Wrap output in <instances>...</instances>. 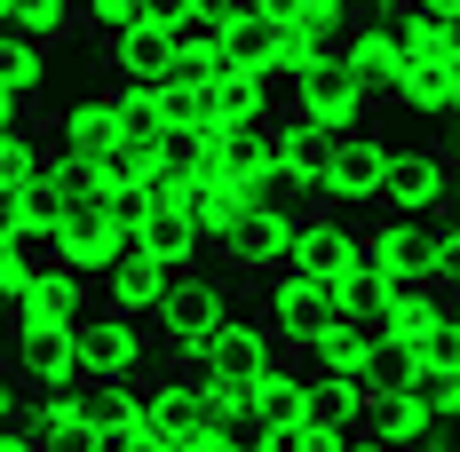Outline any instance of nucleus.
<instances>
[{"instance_id":"f257e3e1","label":"nucleus","mask_w":460,"mask_h":452,"mask_svg":"<svg viewBox=\"0 0 460 452\" xmlns=\"http://www.w3.org/2000/svg\"><path fill=\"white\" fill-rule=\"evenodd\" d=\"M349 254L366 262L381 286H429V294H453V270L437 254L429 223H405V215H373V223H349Z\"/></svg>"},{"instance_id":"f03ea898","label":"nucleus","mask_w":460,"mask_h":452,"mask_svg":"<svg viewBox=\"0 0 460 452\" xmlns=\"http://www.w3.org/2000/svg\"><path fill=\"white\" fill-rule=\"evenodd\" d=\"M278 103H286V111H302V120L325 128V136H349V128H366V120H373V95L358 88V72H349L333 48H318V56L278 88Z\"/></svg>"},{"instance_id":"7ed1b4c3","label":"nucleus","mask_w":460,"mask_h":452,"mask_svg":"<svg viewBox=\"0 0 460 452\" xmlns=\"http://www.w3.org/2000/svg\"><path fill=\"white\" fill-rule=\"evenodd\" d=\"M373 215H405V223L453 215V151H437V143L389 151L381 159V182H373Z\"/></svg>"},{"instance_id":"20e7f679","label":"nucleus","mask_w":460,"mask_h":452,"mask_svg":"<svg viewBox=\"0 0 460 452\" xmlns=\"http://www.w3.org/2000/svg\"><path fill=\"white\" fill-rule=\"evenodd\" d=\"M72 365H80V381H143L159 365V350H151V325L143 317L88 310L72 325Z\"/></svg>"},{"instance_id":"39448f33","label":"nucleus","mask_w":460,"mask_h":452,"mask_svg":"<svg viewBox=\"0 0 460 452\" xmlns=\"http://www.w3.org/2000/svg\"><path fill=\"white\" fill-rule=\"evenodd\" d=\"M262 325H270L278 341H310V333H325L333 317H349L341 310V294H333V278L325 270H270L262 278Z\"/></svg>"},{"instance_id":"423d86ee","label":"nucleus","mask_w":460,"mask_h":452,"mask_svg":"<svg viewBox=\"0 0 460 452\" xmlns=\"http://www.w3.org/2000/svg\"><path fill=\"white\" fill-rule=\"evenodd\" d=\"M366 325L381 341H460V317H453V294H429V286H381V302L366 310Z\"/></svg>"},{"instance_id":"0eeeda50","label":"nucleus","mask_w":460,"mask_h":452,"mask_svg":"<svg viewBox=\"0 0 460 452\" xmlns=\"http://www.w3.org/2000/svg\"><path fill=\"white\" fill-rule=\"evenodd\" d=\"M381 159H389V143L381 128H349V136L325 143V167H318V207H373V182H381Z\"/></svg>"},{"instance_id":"6e6552de","label":"nucleus","mask_w":460,"mask_h":452,"mask_svg":"<svg viewBox=\"0 0 460 452\" xmlns=\"http://www.w3.org/2000/svg\"><path fill=\"white\" fill-rule=\"evenodd\" d=\"M0 350H8V373L24 389H80L72 325H0Z\"/></svg>"},{"instance_id":"1a4fd4ad","label":"nucleus","mask_w":460,"mask_h":452,"mask_svg":"<svg viewBox=\"0 0 460 452\" xmlns=\"http://www.w3.org/2000/svg\"><path fill=\"white\" fill-rule=\"evenodd\" d=\"M397 103H413L420 120H453L460 111V40H429L397 72Z\"/></svg>"},{"instance_id":"9d476101","label":"nucleus","mask_w":460,"mask_h":452,"mask_svg":"<svg viewBox=\"0 0 460 452\" xmlns=\"http://www.w3.org/2000/svg\"><path fill=\"white\" fill-rule=\"evenodd\" d=\"M437 429H445V421L429 412L420 389H381V397H366V412H358V437L381 445V452H420Z\"/></svg>"},{"instance_id":"9b49d317","label":"nucleus","mask_w":460,"mask_h":452,"mask_svg":"<svg viewBox=\"0 0 460 452\" xmlns=\"http://www.w3.org/2000/svg\"><path fill=\"white\" fill-rule=\"evenodd\" d=\"M95 310V278H80V270H40L8 310H0V325H80V317Z\"/></svg>"},{"instance_id":"f8f14e48","label":"nucleus","mask_w":460,"mask_h":452,"mask_svg":"<svg viewBox=\"0 0 460 452\" xmlns=\"http://www.w3.org/2000/svg\"><path fill=\"white\" fill-rule=\"evenodd\" d=\"M207 254H223L230 278H270V270H286V215H270V207H246V215H238V223L207 246Z\"/></svg>"},{"instance_id":"ddd939ff","label":"nucleus","mask_w":460,"mask_h":452,"mask_svg":"<svg viewBox=\"0 0 460 452\" xmlns=\"http://www.w3.org/2000/svg\"><path fill=\"white\" fill-rule=\"evenodd\" d=\"M103 72H111V80H136V88H159V80L175 72V24L136 16L128 32L103 40Z\"/></svg>"},{"instance_id":"4468645a","label":"nucleus","mask_w":460,"mask_h":452,"mask_svg":"<svg viewBox=\"0 0 460 452\" xmlns=\"http://www.w3.org/2000/svg\"><path fill=\"white\" fill-rule=\"evenodd\" d=\"M175 278H190V270H175V262H151V254H119L111 270L95 278V310H119V317H151L159 310V294L175 286Z\"/></svg>"},{"instance_id":"2eb2a0df","label":"nucleus","mask_w":460,"mask_h":452,"mask_svg":"<svg viewBox=\"0 0 460 452\" xmlns=\"http://www.w3.org/2000/svg\"><path fill=\"white\" fill-rule=\"evenodd\" d=\"M333 56H341V64L358 72V88H366L373 103H389V95H397V72H405V48L389 40V24H381V16H366V8H358V24L341 32V48H333Z\"/></svg>"},{"instance_id":"dca6fc26","label":"nucleus","mask_w":460,"mask_h":452,"mask_svg":"<svg viewBox=\"0 0 460 452\" xmlns=\"http://www.w3.org/2000/svg\"><path fill=\"white\" fill-rule=\"evenodd\" d=\"M128 246L151 254V262H175V270H199V254H207V238H199V223L183 207H136L128 215Z\"/></svg>"},{"instance_id":"f3484780","label":"nucleus","mask_w":460,"mask_h":452,"mask_svg":"<svg viewBox=\"0 0 460 452\" xmlns=\"http://www.w3.org/2000/svg\"><path fill=\"white\" fill-rule=\"evenodd\" d=\"M325 128H310V120H302V111H286V103H278L270 111V159L278 167H286V175L294 182H310V191H318V167H325Z\"/></svg>"},{"instance_id":"a211bd4d","label":"nucleus","mask_w":460,"mask_h":452,"mask_svg":"<svg viewBox=\"0 0 460 452\" xmlns=\"http://www.w3.org/2000/svg\"><path fill=\"white\" fill-rule=\"evenodd\" d=\"M246 207H254V182H246V175H207L199 191H190V207H183V215L199 223V238L215 246V238H223V230L238 223Z\"/></svg>"},{"instance_id":"6ab92c4d","label":"nucleus","mask_w":460,"mask_h":452,"mask_svg":"<svg viewBox=\"0 0 460 452\" xmlns=\"http://www.w3.org/2000/svg\"><path fill=\"white\" fill-rule=\"evenodd\" d=\"M246 412H254L270 437L286 429V421H302V373H294L286 358H270L262 373H254V381H246Z\"/></svg>"},{"instance_id":"aec40b11","label":"nucleus","mask_w":460,"mask_h":452,"mask_svg":"<svg viewBox=\"0 0 460 452\" xmlns=\"http://www.w3.org/2000/svg\"><path fill=\"white\" fill-rule=\"evenodd\" d=\"M230 72V48H223V32H207V24H175V72L167 80H183V88H215Z\"/></svg>"},{"instance_id":"412c9836","label":"nucleus","mask_w":460,"mask_h":452,"mask_svg":"<svg viewBox=\"0 0 460 452\" xmlns=\"http://www.w3.org/2000/svg\"><path fill=\"white\" fill-rule=\"evenodd\" d=\"M56 128H64V143H72V159H103V151L119 143V120H111V95L103 88L80 95L72 111H56Z\"/></svg>"},{"instance_id":"4be33fe9","label":"nucleus","mask_w":460,"mask_h":452,"mask_svg":"<svg viewBox=\"0 0 460 452\" xmlns=\"http://www.w3.org/2000/svg\"><path fill=\"white\" fill-rule=\"evenodd\" d=\"M207 95H215V120H223V128H246V120H270L278 111V88L262 80V72H238V64H230Z\"/></svg>"},{"instance_id":"5701e85b","label":"nucleus","mask_w":460,"mask_h":452,"mask_svg":"<svg viewBox=\"0 0 460 452\" xmlns=\"http://www.w3.org/2000/svg\"><path fill=\"white\" fill-rule=\"evenodd\" d=\"M111 120H119V136L136 143H167V88H136V80H111Z\"/></svg>"},{"instance_id":"b1692460","label":"nucleus","mask_w":460,"mask_h":452,"mask_svg":"<svg viewBox=\"0 0 460 452\" xmlns=\"http://www.w3.org/2000/svg\"><path fill=\"white\" fill-rule=\"evenodd\" d=\"M366 412V389L341 381V373H302V421H325V429H358Z\"/></svg>"},{"instance_id":"393cba45","label":"nucleus","mask_w":460,"mask_h":452,"mask_svg":"<svg viewBox=\"0 0 460 452\" xmlns=\"http://www.w3.org/2000/svg\"><path fill=\"white\" fill-rule=\"evenodd\" d=\"M0 88L32 111V103H40V88H48V48H32L24 32H0Z\"/></svg>"},{"instance_id":"a878e982","label":"nucleus","mask_w":460,"mask_h":452,"mask_svg":"<svg viewBox=\"0 0 460 452\" xmlns=\"http://www.w3.org/2000/svg\"><path fill=\"white\" fill-rule=\"evenodd\" d=\"M8 32H24L32 48H48V56H56V48H64L72 32H80V0H24Z\"/></svg>"},{"instance_id":"bb28decb","label":"nucleus","mask_w":460,"mask_h":452,"mask_svg":"<svg viewBox=\"0 0 460 452\" xmlns=\"http://www.w3.org/2000/svg\"><path fill=\"white\" fill-rule=\"evenodd\" d=\"M381 389H420V350H405V341H381V333H373L366 397H381Z\"/></svg>"},{"instance_id":"cd10ccee","label":"nucleus","mask_w":460,"mask_h":452,"mask_svg":"<svg viewBox=\"0 0 460 452\" xmlns=\"http://www.w3.org/2000/svg\"><path fill=\"white\" fill-rule=\"evenodd\" d=\"M270 40H278V24L262 16V8H246L238 24H223V48H230L238 72H262V64H270Z\"/></svg>"},{"instance_id":"c85d7f7f","label":"nucleus","mask_w":460,"mask_h":452,"mask_svg":"<svg viewBox=\"0 0 460 452\" xmlns=\"http://www.w3.org/2000/svg\"><path fill=\"white\" fill-rule=\"evenodd\" d=\"M223 167L230 175H262L270 167V120H246V128H223Z\"/></svg>"},{"instance_id":"c756f323","label":"nucleus","mask_w":460,"mask_h":452,"mask_svg":"<svg viewBox=\"0 0 460 452\" xmlns=\"http://www.w3.org/2000/svg\"><path fill=\"white\" fill-rule=\"evenodd\" d=\"M270 445H278V452H349V429H325V421H286Z\"/></svg>"},{"instance_id":"7c9ffc66","label":"nucleus","mask_w":460,"mask_h":452,"mask_svg":"<svg viewBox=\"0 0 460 452\" xmlns=\"http://www.w3.org/2000/svg\"><path fill=\"white\" fill-rule=\"evenodd\" d=\"M136 16H151V0H80V24H88L95 40H111V32H128Z\"/></svg>"},{"instance_id":"2f4dec72","label":"nucleus","mask_w":460,"mask_h":452,"mask_svg":"<svg viewBox=\"0 0 460 452\" xmlns=\"http://www.w3.org/2000/svg\"><path fill=\"white\" fill-rule=\"evenodd\" d=\"M40 167V151H32V128H0V182H24Z\"/></svg>"},{"instance_id":"473e14b6","label":"nucleus","mask_w":460,"mask_h":452,"mask_svg":"<svg viewBox=\"0 0 460 452\" xmlns=\"http://www.w3.org/2000/svg\"><path fill=\"white\" fill-rule=\"evenodd\" d=\"M103 452H167V437H159L151 421H136V429H119V437H111Z\"/></svg>"},{"instance_id":"72a5a7b5","label":"nucleus","mask_w":460,"mask_h":452,"mask_svg":"<svg viewBox=\"0 0 460 452\" xmlns=\"http://www.w3.org/2000/svg\"><path fill=\"white\" fill-rule=\"evenodd\" d=\"M24 230V182H0V238Z\"/></svg>"},{"instance_id":"f704fd0d","label":"nucleus","mask_w":460,"mask_h":452,"mask_svg":"<svg viewBox=\"0 0 460 452\" xmlns=\"http://www.w3.org/2000/svg\"><path fill=\"white\" fill-rule=\"evenodd\" d=\"M0 452H40V437H32V421L16 412V421H0Z\"/></svg>"},{"instance_id":"c9c22d12","label":"nucleus","mask_w":460,"mask_h":452,"mask_svg":"<svg viewBox=\"0 0 460 452\" xmlns=\"http://www.w3.org/2000/svg\"><path fill=\"white\" fill-rule=\"evenodd\" d=\"M0 128H32V111H24V103H16L8 88H0Z\"/></svg>"},{"instance_id":"e433bc0d","label":"nucleus","mask_w":460,"mask_h":452,"mask_svg":"<svg viewBox=\"0 0 460 452\" xmlns=\"http://www.w3.org/2000/svg\"><path fill=\"white\" fill-rule=\"evenodd\" d=\"M16 8H24V0H0V32H8V24H16Z\"/></svg>"}]
</instances>
